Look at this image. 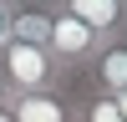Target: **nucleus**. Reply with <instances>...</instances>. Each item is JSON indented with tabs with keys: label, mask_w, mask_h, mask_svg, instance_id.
I'll return each mask as SVG.
<instances>
[{
	"label": "nucleus",
	"mask_w": 127,
	"mask_h": 122,
	"mask_svg": "<svg viewBox=\"0 0 127 122\" xmlns=\"http://www.w3.org/2000/svg\"><path fill=\"white\" fill-rule=\"evenodd\" d=\"M107 46V41L97 36L92 26H81L76 15H66V10L56 5V20H51V61H56L66 76H87V66H92V56Z\"/></svg>",
	"instance_id": "obj_2"
},
{
	"label": "nucleus",
	"mask_w": 127,
	"mask_h": 122,
	"mask_svg": "<svg viewBox=\"0 0 127 122\" xmlns=\"http://www.w3.org/2000/svg\"><path fill=\"white\" fill-rule=\"evenodd\" d=\"M87 87L107 92V97H122V92H127V41H107V46L92 56Z\"/></svg>",
	"instance_id": "obj_6"
},
{
	"label": "nucleus",
	"mask_w": 127,
	"mask_h": 122,
	"mask_svg": "<svg viewBox=\"0 0 127 122\" xmlns=\"http://www.w3.org/2000/svg\"><path fill=\"white\" fill-rule=\"evenodd\" d=\"M66 15H76L81 26H92L102 41H127V5L122 0H56Z\"/></svg>",
	"instance_id": "obj_3"
},
{
	"label": "nucleus",
	"mask_w": 127,
	"mask_h": 122,
	"mask_svg": "<svg viewBox=\"0 0 127 122\" xmlns=\"http://www.w3.org/2000/svg\"><path fill=\"white\" fill-rule=\"evenodd\" d=\"M0 122H15V112H10V102H0Z\"/></svg>",
	"instance_id": "obj_9"
},
{
	"label": "nucleus",
	"mask_w": 127,
	"mask_h": 122,
	"mask_svg": "<svg viewBox=\"0 0 127 122\" xmlns=\"http://www.w3.org/2000/svg\"><path fill=\"white\" fill-rule=\"evenodd\" d=\"M15 122H76V92H36V97H10Z\"/></svg>",
	"instance_id": "obj_4"
},
{
	"label": "nucleus",
	"mask_w": 127,
	"mask_h": 122,
	"mask_svg": "<svg viewBox=\"0 0 127 122\" xmlns=\"http://www.w3.org/2000/svg\"><path fill=\"white\" fill-rule=\"evenodd\" d=\"M0 5H10V0H0Z\"/></svg>",
	"instance_id": "obj_12"
},
{
	"label": "nucleus",
	"mask_w": 127,
	"mask_h": 122,
	"mask_svg": "<svg viewBox=\"0 0 127 122\" xmlns=\"http://www.w3.org/2000/svg\"><path fill=\"white\" fill-rule=\"evenodd\" d=\"M122 5H127V0H122Z\"/></svg>",
	"instance_id": "obj_13"
},
{
	"label": "nucleus",
	"mask_w": 127,
	"mask_h": 122,
	"mask_svg": "<svg viewBox=\"0 0 127 122\" xmlns=\"http://www.w3.org/2000/svg\"><path fill=\"white\" fill-rule=\"evenodd\" d=\"M0 102H10V92H5V76H0Z\"/></svg>",
	"instance_id": "obj_11"
},
{
	"label": "nucleus",
	"mask_w": 127,
	"mask_h": 122,
	"mask_svg": "<svg viewBox=\"0 0 127 122\" xmlns=\"http://www.w3.org/2000/svg\"><path fill=\"white\" fill-rule=\"evenodd\" d=\"M51 20H56V0H15L10 10V41L26 46H51Z\"/></svg>",
	"instance_id": "obj_5"
},
{
	"label": "nucleus",
	"mask_w": 127,
	"mask_h": 122,
	"mask_svg": "<svg viewBox=\"0 0 127 122\" xmlns=\"http://www.w3.org/2000/svg\"><path fill=\"white\" fill-rule=\"evenodd\" d=\"M0 76H5L10 97H36V92H61L66 87V71L51 61V51L26 46V41H10L0 51Z\"/></svg>",
	"instance_id": "obj_1"
},
{
	"label": "nucleus",
	"mask_w": 127,
	"mask_h": 122,
	"mask_svg": "<svg viewBox=\"0 0 127 122\" xmlns=\"http://www.w3.org/2000/svg\"><path fill=\"white\" fill-rule=\"evenodd\" d=\"M117 107H122V122H127V92H122V97H117Z\"/></svg>",
	"instance_id": "obj_10"
},
{
	"label": "nucleus",
	"mask_w": 127,
	"mask_h": 122,
	"mask_svg": "<svg viewBox=\"0 0 127 122\" xmlns=\"http://www.w3.org/2000/svg\"><path fill=\"white\" fill-rule=\"evenodd\" d=\"M76 122H122V107H117V97H107V92L81 87L76 92Z\"/></svg>",
	"instance_id": "obj_7"
},
{
	"label": "nucleus",
	"mask_w": 127,
	"mask_h": 122,
	"mask_svg": "<svg viewBox=\"0 0 127 122\" xmlns=\"http://www.w3.org/2000/svg\"><path fill=\"white\" fill-rule=\"evenodd\" d=\"M10 10H15V0H10V5H0V51L10 46Z\"/></svg>",
	"instance_id": "obj_8"
}]
</instances>
